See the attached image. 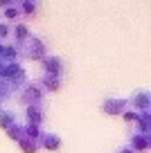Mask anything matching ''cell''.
<instances>
[{
  "mask_svg": "<svg viewBox=\"0 0 151 153\" xmlns=\"http://www.w3.org/2000/svg\"><path fill=\"white\" fill-rule=\"evenodd\" d=\"M43 97H45V88L41 86V81H27V83L18 90V101H23L25 106L41 104Z\"/></svg>",
  "mask_w": 151,
  "mask_h": 153,
  "instance_id": "6da1fadb",
  "label": "cell"
},
{
  "mask_svg": "<svg viewBox=\"0 0 151 153\" xmlns=\"http://www.w3.org/2000/svg\"><path fill=\"white\" fill-rule=\"evenodd\" d=\"M20 54H23L25 59H29V61H43V59L47 56V48H45V43H43V38L32 36L25 45H20Z\"/></svg>",
  "mask_w": 151,
  "mask_h": 153,
  "instance_id": "7a4b0ae2",
  "label": "cell"
},
{
  "mask_svg": "<svg viewBox=\"0 0 151 153\" xmlns=\"http://www.w3.org/2000/svg\"><path fill=\"white\" fill-rule=\"evenodd\" d=\"M5 81H7V83H11L16 90H20V88L27 83V74H25V68L20 65V63H7Z\"/></svg>",
  "mask_w": 151,
  "mask_h": 153,
  "instance_id": "3957f363",
  "label": "cell"
},
{
  "mask_svg": "<svg viewBox=\"0 0 151 153\" xmlns=\"http://www.w3.org/2000/svg\"><path fill=\"white\" fill-rule=\"evenodd\" d=\"M41 63H43V74H52V76H59V79H61L63 72H66V63H63V59L57 56V54H47Z\"/></svg>",
  "mask_w": 151,
  "mask_h": 153,
  "instance_id": "277c9868",
  "label": "cell"
},
{
  "mask_svg": "<svg viewBox=\"0 0 151 153\" xmlns=\"http://www.w3.org/2000/svg\"><path fill=\"white\" fill-rule=\"evenodd\" d=\"M129 99H124V97H108V99H104V104H102V110H104L106 115H124L129 108Z\"/></svg>",
  "mask_w": 151,
  "mask_h": 153,
  "instance_id": "5b68a950",
  "label": "cell"
},
{
  "mask_svg": "<svg viewBox=\"0 0 151 153\" xmlns=\"http://www.w3.org/2000/svg\"><path fill=\"white\" fill-rule=\"evenodd\" d=\"M129 104H131V108H135V113H149L151 108V95L147 90H138L135 95L129 99Z\"/></svg>",
  "mask_w": 151,
  "mask_h": 153,
  "instance_id": "8992f818",
  "label": "cell"
},
{
  "mask_svg": "<svg viewBox=\"0 0 151 153\" xmlns=\"http://www.w3.org/2000/svg\"><path fill=\"white\" fill-rule=\"evenodd\" d=\"M25 120H27V124L43 126V122H45V110H43V106L41 104L25 106Z\"/></svg>",
  "mask_w": 151,
  "mask_h": 153,
  "instance_id": "52a82bcc",
  "label": "cell"
},
{
  "mask_svg": "<svg viewBox=\"0 0 151 153\" xmlns=\"http://www.w3.org/2000/svg\"><path fill=\"white\" fill-rule=\"evenodd\" d=\"M11 36H14L16 45H25L29 38H32V34H29V27L25 23H16L14 27H11Z\"/></svg>",
  "mask_w": 151,
  "mask_h": 153,
  "instance_id": "ba28073f",
  "label": "cell"
},
{
  "mask_svg": "<svg viewBox=\"0 0 151 153\" xmlns=\"http://www.w3.org/2000/svg\"><path fill=\"white\" fill-rule=\"evenodd\" d=\"M41 144L43 149H47V151H59L61 149V137H59L57 133H43V137H41Z\"/></svg>",
  "mask_w": 151,
  "mask_h": 153,
  "instance_id": "9c48e42d",
  "label": "cell"
},
{
  "mask_svg": "<svg viewBox=\"0 0 151 153\" xmlns=\"http://www.w3.org/2000/svg\"><path fill=\"white\" fill-rule=\"evenodd\" d=\"M16 124H18V115H16L14 110H9V108L0 110V128L9 131L11 126H16Z\"/></svg>",
  "mask_w": 151,
  "mask_h": 153,
  "instance_id": "30bf717a",
  "label": "cell"
},
{
  "mask_svg": "<svg viewBox=\"0 0 151 153\" xmlns=\"http://www.w3.org/2000/svg\"><path fill=\"white\" fill-rule=\"evenodd\" d=\"M20 56V45L16 43H5V48H2V61L5 63H16V59Z\"/></svg>",
  "mask_w": 151,
  "mask_h": 153,
  "instance_id": "8fae6325",
  "label": "cell"
},
{
  "mask_svg": "<svg viewBox=\"0 0 151 153\" xmlns=\"http://www.w3.org/2000/svg\"><path fill=\"white\" fill-rule=\"evenodd\" d=\"M41 86L45 88L47 92H59L61 90V79H59V76H52V74H43L41 76Z\"/></svg>",
  "mask_w": 151,
  "mask_h": 153,
  "instance_id": "7c38bea8",
  "label": "cell"
},
{
  "mask_svg": "<svg viewBox=\"0 0 151 153\" xmlns=\"http://www.w3.org/2000/svg\"><path fill=\"white\" fill-rule=\"evenodd\" d=\"M20 16H23V14H20V2H11V5L5 9L2 18H5L7 23H14V25H16V23H18V18H20Z\"/></svg>",
  "mask_w": 151,
  "mask_h": 153,
  "instance_id": "4fadbf2b",
  "label": "cell"
},
{
  "mask_svg": "<svg viewBox=\"0 0 151 153\" xmlns=\"http://www.w3.org/2000/svg\"><path fill=\"white\" fill-rule=\"evenodd\" d=\"M131 149L133 151H147L149 149V140H147V135L142 133H131Z\"/></svg>",
  "mask_w": 151,
  "mask_h": 153,
  "instance_id": "5bb4252c",
  "label": "cell"
},
{
  "mask_svg": "<svg viewBox=\"0 0 151 153\" xmlns=\"http://www.w3.org/2000/svg\"><path fill=\"white\" fill-rule=\"evenodd\" d=\"M43 133H45V131H43L41 126H34V124H25V137H27V140H34V142H41Z\"/></svg>",
  "mask_w": 151,
  "mask_h": 153,
  "instance_id": "9a60e30c",
  "label": "cell"
},
{
  "mask_svg": "<svg viewBox=\"0 0 151 153\" xmlns=\"http://www.w3.org/2000/svg\"><path fill=\"white\" fill-rule=\"evenodd\" d=\"M14 90H16V88L11 86V83H7L5 79H0V104L9 99V97L14 95Z\"/></svg>",
  "mask_w": 151,
  "mask_h": 153,
  "instance_id": "2e32d148",
  "label": "cell"
},
{
  "mask_svg": "<svg viewBox=\"0 0 151 153\" xmlns=\"http://www.w3.org/2000/svg\"><path fill=\"white\" fill-rule=\"evenodd\" d=\"M18 146H20V151H23V153H36L41 144H38V142H34V140H27V137H23V140L18 142Z\"/></svg>",
  "mask_w": 151,
  "mask_h": 153,
  "instance_id": "e0dca14e",
  "label": "cell"
},
{
  "mask_svg": "<svg viewBox=\"0 0 151 153\" xmlns=\"http://www.w3.org/2000/svg\"><path fill=\"white\" fill-rule=\"evenodd\" d=\"M36 9H38L36 0H23V2H20V14H25V16H34Z\"/></svg>",
  "mask_w": 151,
  "mask_h": 153,
  "instance_id": "ac0fdd59",
  "label": "cell"
},
{
  "mask_svg": "<svg viewBox=\"0 0 151 153\" xmlns=\"http://www.w3.org/2000/svg\"><path fill=\"white\" fill-rule=\"evenodd\" d=\"M7 135H9L11 140H16V142H20V140L25 137V126H20V124H16V126H11L9 131H5Z\"/></svg>",
  "mask_w": 151,
  "mask_h": 153,
  "instance_id": "d6986e66",
  "label": "cell"
},
{
  "mask_svg": "<svg viewBox=\"0 0 151 153\" xmlns=\"http://www.w3.org/2000/svg\"><path fill=\"white\" fill-rule=\"evenodd\" d=\"M122 117L126 122H131V124H135V126H138V122H140V113H135V110H126Z\"/></svg>",
  "mask_w": 151,
  "mask_h": 153,
  "instance_id": "ffe728a7",
  "label": "cell"
},
{
  "mask_svg": "<svg viewBox=\"0 0 151 153\" xmlns=\"http://www.w3.org/2000/svg\"><path fill=\"white\" fill-rule=\"evenodd\" d=\"M9 36H11L9 23H2V20H0V41H2V38H9Z\"/></svg>",
  "mask_w": 151,
  "mask_h": 153,
  "instance_id": "44dd1931",
  "label": "cell"
},
{
  "mask_svg": "<svg viewBox=\"0 0 151 153\" xmlns=\"http://www.w3.org/2000/svg\"><path fill=\"white\" fill-rule=\"evenodd\" d=\"M117 153H135V151H133V149L131 146H124V149H120V151Z\"/></svg>",
  "mask_w": 151,
  "mask_h": 153,
  "instance_id": "7402d4cb",
  "label": "cell"
},
{
  "mask_svg": "<svg viewBox=\"0 0 151 153\" xmlns=\"http://www.w3.org/2000/svg\"><path fill=\"white\" fill-rule=\"evenodd\" d=\"M0 110H2V108H0Z\"/></svg>",
  "mask_w": 151,
  "mask_h": 153,
  "instance_id": "603a6c76",
  "label": "cell"
}]
</instances>
